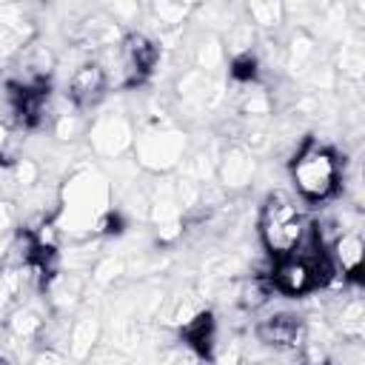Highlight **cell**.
Returning <instances> with one entry per match:
<instances>
[{"mask_svg":"<svg viewBox=\"0 0 365 365\" xmlns=\"http://www.w3.org/2000/svg\"><path fill=\"white\" fill-rule=\"evenodd\" d=\"M111 180L100 168H77L71 171L57 191L54 225L63 240H86L103 231L111 220Z\"/></svg>","mask_w":365,"mask_h":365,"instance_id":"6da1fadb","label":"cell"},{"mask_svg":"<svg viewBox=\"0 0 365 365\" xmlns=\"http://www.w3.org/2000/svg\"><path fill=\"white\" fill-rule=\"evenodd\" d=\"M222 40V48H225V57L231 60H240V57H251L254 54V46H257V29L242 17L231 20L228 29H225V37Z\"/></svg>","mask_w":365,"mask_h":365,"instance_id":"e0dca14e","label":"cell"},{"mask_svg":"<svg viewBox=\"0 0 365 365\" xmlns=\"http://www.w3.org/2000/svg\"><path fill=\"white\" fill-rule=\"evenodd\" d=\"M291 182L302 200L322 202L339 188V160L336 154L317 143L308 140L302 148H297L291 160Z\"/></svg>","mask_w":365,"mask_h":365,"instance_id":"3957f363","label":"cell"},{"mask_svg":"<svg viewBox=\"0 0 365 365\" xmlns=\"http://www.w3.org/2000/svg\"><path fill=\"white\" fill-rule=\"evenodd\" d=\"M108 91V77L97 60L80 63L68 77V100L74 108H91L97 106Z\"/></svg>","mask_w":365,"mask_h":365,"instance_id":"30bf717a","label":"cell"},{"mask_svg":"<svg viewBox=\"0 0 365 365\" xmlns=\"http://www.w3.org/2000/svg\"><path fill=\"white\" fill-rule=\"evenodd\" d=\"M120 54H123V63H125V68H128L134 83L148 77L157 68L160 57H163L160 43L145 31H125L123 43H120Z\"/></svg>","mask_w":365,"mask_h":365,"instance_id":"9c48e42d","label":"cell"},{"mask_svg":"<svg viewBox=\"0 0 365 365\" xmlns=\"http://www.w3.org/2000/svg\"><path fill=\"white\" fill-rule=\"evenodd\" d=\"M131 151H134L137 168H143L148 174H157V177H165L168 171L180 168V163L185 160L188 137L171 123L151 120L134 134Z\"/></svg>","mask_w":365,"mask_h":365,"instance_id":"7a4b0ae2","label":"cell"},{"mask_svg":"<svg viewBox=\"0 0 365 365\" xmlns=\"http://www.w3.org/2000/svg\"><path fill=\"white\" fill-rule=\"evenodd\" d=\"M336 71L345 77V80H354L359 83L362 74H365V48L359 40H345L342 48L336 51Z\"/></svg>","mask_w":365,"mask_h":365,"instance_id":"ffe728a7","label":"cell"},{"mask_svg":"<svg viewBox=\"0 0 365 365\" xmlns=\"http://www.w3.org/2000/svg\"><path fill=\"white\" fill-rule=\"evenodd\" d=\"M331 259L325 265H311L299 257H279V262L274 265L271 271V285L274 291L285 294V297H302L308 291H314L319 282H328L331 279Z\"/></svg>","mask_w":365,"mask_h":365,"instance_id":"8992f818","label":"cell"},{"mask_svg":"<svg viewBox=\"0 0 365 365\" xmlns=\"http://www.w3.org/2000/svg\"><path fill=\"white\" fill-rule=\"evenodd\" d=\"M123 274H125V262H123L120 257H103V259L91 268V279L100 282V285H108V282H114V279L123 277Z\"/></svg>","mask_w":365,"mask_h":365,"instance_id":"cb8c5ba5","label":"cell"},{"mask_svg":"<svg viewBox=\"0 0 365 365\" xmlns=\"http://www.w3.org/2000/svg\"><path fill=\"white\" fill-rule=\"evenodd\" d=\"M245 20L254 26V29H279L285 23V6L277 3V0H251L245 6Z\"/></svg>","mask_w":365,"mask_h":365,"instance_id":"d6986e66","label":"cell"},{"mask_svg":"<svg viewBox=\"0 0 365 365\" xmlns=\"http://www.w3.org/2000/svg\"><path fill=\"white\" fill-rule=\"evenodd\" d=\"M331 322H334V331L342 339H348V342H359L362 339V334H365V305H362L359 288H354L348 297L339 299Z\"/></svg>","mask_w":365,"mask_h":365,"instance_id":"7c38bea8","label":"cell"},{"mask_svg":"<svg viewBox=\"0 0 365 365\" xmlns=\"http://www.w3.org/2000/svg\"><path fill=\"white\" fill-rule=\"evenodd\" d=\"M0 365H20V359H17V356H11L9 351H0Z\"/></svg>","mask_w":365,"mask_h":365,"instance_id":"f1b7e54d","label":"cell"},{"mask_svg":"<svg viewBox=\"0 0 365 365\" xmlns=\"http://www.w3.org/2000/svg\"><path fill=\"white\" fill-rule=\"evenodd\" d=\"M217 182L222 191H242L257 177V154H251L242 143H234L220 151L217 157Z\"/></svg>","mask_w":365,"mask_h":365,"instance_id":"52a82bcc","label":"cell"},{"mask_svg":"<svg viewBox=\"0 0 365 365\" xmlns=\"http://www.w3.org/2000/svg\"><path fill=\"white\" fill-rule=\"evenodd\" d=\"M222 66H225L222 40H220L217 34H205V37L200 40V46H194V68H200L202 74L217 77Z\"/></svg>","mask_w":365,"mask_h":365,"instance_id":"ac0fdd59","label":"cell"},{"mask_svg":"<svg viewBox=\"0 0 365 365\" xmlns=\"http://www.w3.org/2000/svg\"><path fill=\"white\" fill-rule=\"evenodd\" d=\"M40 177H43V165L31 157H14L11 163V182L23 191H31L40 185Z\"/></svg>","mask_w":365,"mask_h":365,"instance_id":"7402d4cb","label":"cell"},{"mask_svg":"<svg viewBox=\"0 0 365 365\" xmlns=\"http://www.w3.org/2000/svg\"><path fill=\"white\" fill-rule=\"evenodd\" d=\"M317 57H319L317 37L308 34L305 29H297L285 46V68L297 77H308L317 68Z\"/></svg>","mask_w":365,"mask_h":365,"instance_id":"4fadbf2b","label":"cell"},{"mask_svg":"<svg viewBox=\"0 0 365 365\" xmlns=\"http://www.w3.org/2000/svg\"><path fill=\"white\" fill-rule=\"evenodd\" d=\"M43 294L54 311H71L83 297V277L74 271H54L48 277Z\"/></svg>","mask_w":365,"mask_h":365,"instance_id":"5bb4252c","label":"cell"},{"mask_svg":"<svg viewBox=\"0 0 365 365\" xmlns=\"http://www.w3.org/2000/svg\"><path fill=\"white\" fill-rule=\"evenodd\" d=\"M86 137H88L94 154L117 163L134 145V123L123 111H106L88 123Z\"/></svg>","mask_w":365,"mask_h":365,"instance_id":"5b68a950","label":"cell"},{"mask_svg":"<svg viewBox=\"0 0 365 365\" xmlns=\"http://www.w3.org/2000/svg\"><path fill=\"white\" fill-rule=\"evenodd\" d=\"M6 331L17 339V342H34L43 331H46V317H43V311H37L29 299L23 302V305H17L6 319Z\"/></svg>","mask_w":365,"mask_h":365,"instance_id":"2e32d148","label":"cell"},{"mask_svg":"<svg viewBox=\"0 0 365 365\" xmlns=\"http://www.w3.org/2000/svg\"><path fill=\"white\" fill-rule=\"evenodd\" d=\"M100 339V322L94 314H83L68 325V339H66V356L83 362L91 356L94 345Z\"/></svg>","mask_w":365,"mask_h":365,"instance_id":"9a60e30c","label":"cell"},{"mask_svg":"<svg viewBox=\"0 0 365 365\" xmlns=\"http://www.w3.org/2000/svg\"><path fill=\"white\" fill-rule=\"evenodd\" d=\"M14 220H17V211L11 208V202L0 200V237H6L14 228Z\"/></svg>","mask_w":365,"mask_h":365,"instance_id":"83f0119b","label":"cell"},{"mask_svg":"<svg viewBox=\"0 0 365 365\" xmlns=\"http://www.w3.org/2000/svg\"><path fill=\"white\" fill-rule=\"evenodd\" d=\"M305 217L299 214V208L282 197V194H271L262 208H259V240L265 245L268 254L279 257H291L294 248L299 245V240L305 237Z\"/></svg>","mask_w":365,"mask_h":365,"instance_id":"277c9868","label":"cell"},{"mask_svg":"<svg viewBox=\"0 0 365 365\" xmlns=\"http://www.w3.org/2000/svg\"><path fill=\"white\" fill-rule=\"evenodd\" d=\"M328 251H331L328 259H331L334 271H339L342 279H356V274H359V268H362V257H365V245H362L359 231H356V228L342 231L339 237L331 240Z\"/></svg>","mask_w":365,"mask_h":365,"instance_id":"8fae6325","label":"cell"},{"mask_svg":"<svg viewBox=\"0 0 365 365\" xmlns=\"http://www.w3.org/2000/svg\"><path fill=\"white\" fill-rule=\"evenodd\" d=\"M29 365H66V351H60V348H51V345H46V348H37V351L31 354Z\"/></svg>","mask_w":365,"mask_h":365,"instance_id":"4316f807","label":"cell"},{"mask_svg":"<svg viewBox=\"0 0 365 365\" xmlns=\"http://www.w3.org/2000/svg\"><path fill=\"white\" fill-rule=\"evenodd\" d=\"M194 6L191 3H168V0H160V3H151V14H154V23L165 31L171 29H180L188 17H191Z\"/></svg>","mask_w":365,"mask_h":365,"instance_id":"44dd1931","label":"cell"},{"mask_svg":"<svg viewBox=\"0 0 365 365\" xmlns=\"http://www.w3.org/2000/svg\"><path fill=\"white\" fill-rule=\"evenodd\" d=\"M106 14L123 29V26H128L140 17V6L137 3H111V6H106Z\"/></svg>","mask_w":365,"mask_h":365,"instance_id":"d4e9b609","label":"cell"},{"mask_svg":"<svg viewBox=\"0 0 365 365\" xmlns=\"http://www.w3.org/2000/svg\"><path fill=\"white\" fill-rule=\"evenodd\" d=\"M168 365H202V354L197 348H191L188 342H180L168 354Z\"/></svg>","mask_w":365,"mask_h":365,"instance_id":"484cf974","label":"cell"},{"mask_svg":"<svg viewBox=\"0 0 365 365\" xmlns=\"http://www.w3.org/2000/svg\"><path fill=\"white\" fill-rule=\"evenodd\" d=\"M86 128H88V125L80 120L77 111H57V117H54V137L63 140V143L77 140Z\"/></svg>","mask_w":365,"mask_h":365,"instance_id":"603a6c76","label":"cell"},{"mask_svg":"<svg viewBox=\"0 0 365 365\" xmlns=\"http://www.w3.org/2000/svg\"><path fill=\"white\" fill-rule=\"evenodd\" d=\"M257 339L279 351H294L305 339V322L291 311H274L257 322Z\"/></svg>","mask_w":365,"mask_h":365,"instance_id":"ba28073f","label":"cell"}]
</instances>
